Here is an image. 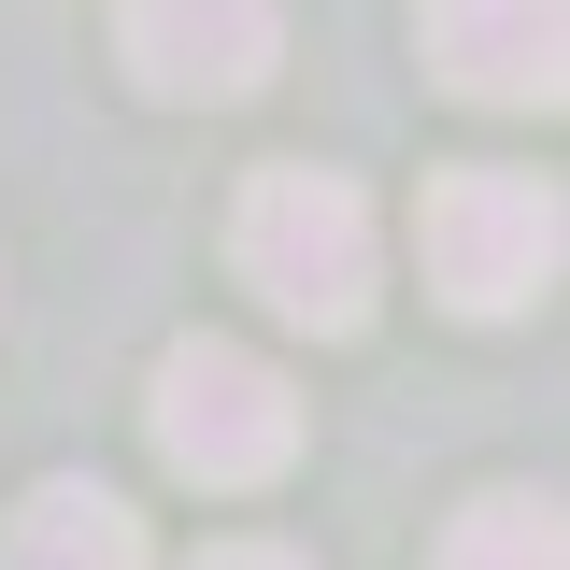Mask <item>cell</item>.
Returning a JSON list of instances; mask_svg holds the SVG:
<instances>
[{"label":"cell","mask_w":570,"mask_h":570,"mask_svg":"<svg viewBox=\"0 0 570 570\" xmlns=\"http://www.w3.org/2000/svg\"><path fill=\"white\" fill-rule=\"evenodd\" d=\"M228 257L243 285L272 299L285 328H371V272H385V243H371V200H356L343 171H314V157H272L243 214H228Z\"/></svg>","instance_id":"1"},{"label":"cell","mask_w":570,"mask_h":570,"mask_svg":"<svg viewBox=\"0 0 570 570\" xmlns=\"http://www.w3.org/2000/svg\"><path fill=\"white\" fill-rule=\"evenodd\" d=\"M142 428H157V456L186 485H272L285 456H299V400H285L272 356H243V343H171Z\"/></svg>","instance_id":"2"},{"label":"cell","mask_w":570,"mask_h":570,"mask_svg":"<svg viewBox=\"0 0 570 570\" xmlns=\"http://www.w3.org/2000/svg\"><path fill=\"white\" fill-rule=\"evenodd\" d=\"M414 243H428V285H442L456 314H528V299L557 285V257H570L542 171H442L428 214H414Z\"/></svg>","instance_id":"3"},{"label":"cell","mask_w":570,"mask_h":570,"mask_svg":"<svg viewBox=\"0 0 570 570\" xmlns=\"http://www.w3.org/2000/svg\"><path fill=\"white\" fill-rule=\"evenodd\" d=\"M115 43H129V71L157 100H257L285 58V14L272 0H129Z\"/></svg>","instance_id":"4"},{"label":"cell","mask_w":570,"mask_h":570,"mask_svg":"<svg viewBox=\"0 0 570 570\" xmlns=\"http://www.w3.org/2000/svg\"><path fill=\"white\" fill-rule=\"evenodd\" d=\"M570 0H428V58L456 100H557Z\"/></svg>","instance_id":"5"},{"label":"cell","mask_w":570,"mask_h":570,"mask_svg":"<svg viewBox=\"0 0 570 570\" xmlns=\"http://www.w3.org/2000/svg\"><path fill=\"white\" fill-rule=\"evenodd\" d=\"M0 570H142V513L115 485H43L29 513H14Z\"/></svg>","instance_id":"6"},{"label":"cell","mask_w":570,"mask_h":570,"mask_svg":"<svg viewBox=\"0 0 570 570\" xmlns=\"http://www.w3.org/2000/svg\"><path fill=\"white\" fill-rule=\"evenodd\" d=\"M442 570H570V528L542 485H485L456 528H442Z\"/></svg>","instance_id":"7"},{"label":"cell","mask_w":570,"mask_h":570,"mask_svg":"<svg viewBox=\"0 0 570 570\" xmlns=\"http://www.w3.org/2000/svg\"><path fill=\"white\" fill-rule=\"evenodd\" d=\"M200 570H314V557H285V542H214Z\"/></svg>","instance_id":"8"}]
</instances>
